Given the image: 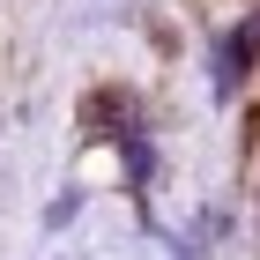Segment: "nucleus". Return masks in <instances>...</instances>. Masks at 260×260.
I'll list each match as a JSON object with an SVG mask.
<instances>
[{
    "mask_svg": "<svg viewBox=\"0 0 260 260\" xmlns=\"http://www.w3.org/2000/svg\"><path fill=\"white\" fill-rule=\"evenodd\" d=\"M253 38H260V8L245 15V30H231V38H223V60H216V89H231V82H238V67H245V52H253Z\"/></svg>",
    "mask_w": 260,
    "mask_h": 260,
    "instance_id": "1",
    "label": "nucleus"
}]
</instances>
